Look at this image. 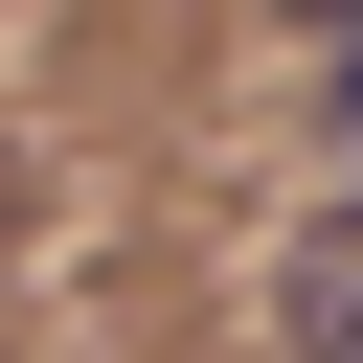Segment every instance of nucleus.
I'll return each mask as SVG.
<instances>
[{
    "instance_id": "obj_1",
    "label": "nucleus",
    "mask_w": 363,
    "mask_h": 363,
    "mask_svg": "<svg viewBox=\"0 0 363 363\" xmlns=\"http://www.w3.org/2000/svg\"><path fill=\"white\" fill-rule=\"evenodd\" d=\"M272 340H295V363H363V182L272 250Z\"/></svg>"
},
{
    "instance_id": "obj_2",
    "label": "nucleus",
    "mask_w": 363,
    "mask_h": 363,
    "mask_svg": "<svg viewBox=\"0 0 363 363\" xmlns=\"http://www.w3.org/2000/svg\"><path fill=\"white\" fill-rule=\"evenodd\" d=\"M318 91H340V136H363V23H318Z\"/></svg>"
}]
</instances>
